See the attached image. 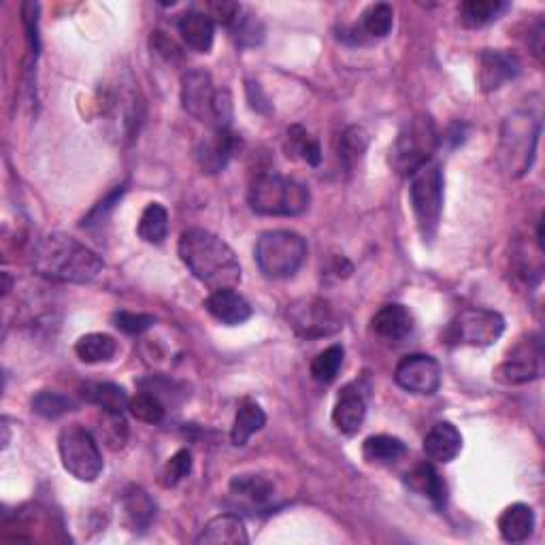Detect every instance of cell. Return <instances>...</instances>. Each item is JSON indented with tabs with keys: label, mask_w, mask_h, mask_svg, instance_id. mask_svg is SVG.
Masks as SVG:
<instances>
[{
	"label": "cell",
	"mask_w": 545,
	"mask_h": 545,
	"mask_svg": "<svg viewBox=\"0 0 545 545\" xmlns=\"http://www.w3.org/2000/svg\"><path fill=\"white\" fill-rule=\"evenodd\" d=\"M113 324L126 335H143L145 330H150L156 324V318L145 316V313L118 311V313H113Z\"/></svg>",
	"instance_id": "60d3db41"
},
{
	"label": "cell",
	"mask_w": 545,
	"mask_h": 545,
	"mask_svg": "<svg viewBox=\"0 0 545 545\" xmlns=\"http://www.w3.org/2000/svg\"><path fill=\"white\" fill-rule=\"evenodd\" d=\"M371 330L379 339L401 343L414 333V316H411V311L405 305L399 303L384 305L373 316Z\"/></svg>",
	"instance_id": "e0dca14e"
},
{
	"label": "cell",
	"mask_w": 545,
	"mask_h": 545,
	"mask_svg": "<svg viewBox=\"0 0 545 545\" xmlns=\"http://www.w3.org/2000/svg\"><path fill=\"white\" fill-rule=\"evenodd\" d=\"M507 9L509 3H503V0H467L458 9L460 24L465 28H482L497 22Z\"/></svg>",
	"instance_id": "f1b7e54d"
},
{
	"label": "cell",
	"mask_w": 545,
	"mask_h": 545,
	"mask_svg": "<svg viewBox=\"0 0 545 545\" xmlns=\"http://www.w3.org/2000/svg\"><path fill=\"white\" fill-rule=\"evenodd\" d=\"M439 147V132L431 115L420 113L416 118L405 122L399 137L390 147V164L392 169L409 177L418 171L422 164L431 162Z\"/></svg>",
	"instance_id": "277c9868"
},
{
	"label": "cell",
	"mask_w": 545,
	"mask_h": 545,
	"mask_svg": "<svg viewBox=\"0 0 545 545\" xmlns=\"http://www.w3.org/2000/svg\"><path fill=\"white\" fill-rule=\"evenodd\" d=\"M128 411L145 424H160L164 416H167V403H164L154 392L141 390L130 399Z\"/></svg>",
	"instance_id": "e575fe53"
},
{
	"label": "cell",
	"mask_w": 545,
	"mask_h": 545,
	"mask_svg": "<svg viewBox=\"0 0 545 545\" xmlns=\"http://www.w3.org/2000/svg\"><path fill=\"white\" fill-rule=\"evenodd\" d=\"M367 147H369V135H367L365 128H360V126L345 128L341 139H339L341 167L348 173H352L358 167L362 156H365Z\"/></svg>",
	"instance_id": "d6a6232c"
},
{
	"label": "cell",
	"mask_w": 545,
	"mask_h": 545,
	"mask_svg": "<svg viewBox=\"0 0 545 545\" xmlns=\"http://www.w3.org/2000/svg\"><path fill=\"white\" fill-rule=\"evenodd\" d=\"M367 418V399L358 384L343 388L333 409V422L343 435H356Z\"/></svg>",
	"instance_id": "ac0fdd59"
},
{
	"label": "cell",
	"mask_w": 545,
	"mask_h": 545,
	"mask_svg": "<svg viewBox=\"0 0 545 545\" xmlns=\"http://www.w3.org/2000/svg\"><path fill=\"white\" fill-rule=\"evenodd\" d=\"M179 35L186 41L188 47H192L198 54H207L213 47V37H216V24L209 13L190 9L181 15L179 22Z\"/></svg>",
	"instance_id": "44dd1931"
},
{
	"label": "cell",
	"mask_w": 545,
	"mask_h": 545,
	"mask_svg": "<svg viewBox=\"0 0 545 545\" xmlns=\"http://www.w3.org/2000/svg\"><path fill=\"white\" fill-rule=\"evenodd\" d=\"M58 452L64 469L79 482H96L103 473V454L94 435L84 426H64L58 437Z\"/></svg>",
	"instance_id": "ba28073f"
},
{
	"label": "cell",
	"mask_w": 545,
	"mask_h": 545,
	"mask_svg": "<svg viewBox=\"0 0 545 545\" xmlns=\"http://www.w3.org/2000/svg\"><path fill=\"white\" fill-rule=\"evenodd\" d=\"M239 147L241 139L237 132L230 128H216L207 139L201 141V145H198L196 160L201 164L203 173L216 175L228 167V162L239 152Z\"/></svg>",
	"instance_id": "5bb4252c"
},
{
	"label": "cell",
	"mask_w": 545,
	"mask_h": 545,
	"mask_svg": "<svg viewBox=\"0 0 545 545\" xmlns=\"http://www.w3.org/2000/svg\"><path fill=\"white\" fill-rule=\"evenodd\" d=\"M394 382L405 392L431 396L441 386V367L433 356L411 354L396 365Z\"/></svg>",
	"instance_id": "7c38bea8"
},
{
	"label": "cell",
	"mask_w": 545,
	"mask_h": 545,
	"mask_svg": "<svg viewBox=\"0 0 545 545\" xmlns=\"http://www.w3.org/2000/svg\"><path fill=\"white\" fill-rule=\"evenodd\" d=\"M230 494L252 511H262L269 509L275 501V486L262 475L254 473H245L237 475L230 482Z\"/></svg>",
	"instance_id": "d6986e66"
},
{
	"label": "cell",
	"mask_w": 545,
	"mask_h": 545,
	"mask_svg": "<svg viewBox=\"0 0 545 545\" xmlns=\"http://www.w3.org/2000/svg\"><path fill=\"white\" fill-rule=\"evenodd\" d=\"M543 373V341L539 335L528 337L507 354L497 369V379L511 386L533 382Z\"/></svg>",
	"instance_id": "8fae6325"
},
{
	"label": "cell",
	"mask_w": 545,
	"mask_h": 545,
	"mask_svg": "<svg viewBox=\"0 0 545 545\" xmlns=\"http://www.w3.org/2000/svg\"><path fill=\"white\" fill-rule=\"evenodd\" d=\"M264 424H267L264 409L254 399H250V396H245L237 407L233 431H230V441H233L237 448H243V445L252 439V435L262 431Z\"/></svg>",
	"instance_id": "484cf974"
},
{
	"label": "cell",
	"mask_w": 545,
	"mask_h": 545,
	"mask_svg": "<svg viewBox=\"0 0 545 545\" xmlns=\"http://www.w3.org/2000/svg\"><path fill=\"white\" fill-rule=\"evenodd\" d=\"M81 396L90 405H96L101 411H113V414H124L130 403L126 390L111 382H90L81 388Z\"/></svg>",
	"instance_id": "83f0119b"
},
{
	"label": "cell",
	"mask_w": 545,
	"mask_h": 545,
	"mask_svg": "<svg viewBox=\"0 0 545 545\" xmlns=\"http://www.w3.org/2000/svg\"><path fill=\"white\" fill-rule=\"evenodd\" d=\"M250 541L245 531V524L235 514H222L211 518L201 535L196 537V543H209V545H245Z\"/></svg>",
	"instance_id": "cb8c5ba5"
},
{
	"label": "cell",
	"mask_w": 545,
	"mask_h": 545,
	"mask_svg": "<svg viewBox=\"0 0 545 545\" xmlns=\"http://www.w3.org/2000/svg\"><path fill=\"white\" fill-rule=\"evenodd\" d=\"M75 354L86 365H96V362H107L118 354V341L103 333L84 335L75 343Z\"/></svg>",
	"instance_id": "1f68e13d"
},
{
	"label": "cell",
	"mask_w": 545,
	"mask_h": 545,
	"mask_svg": "<svg viewBox=\"0 0 545 545\" xmlns=\"http://www.w3.org/2000/svg\"><path fill=\"white\" fill-rule=\"evenodd\" d=\"M213 79L205 69H192L181 77V107H184L192 118L201 122H211V105L213 96Z\"/></svg>",
	"instance_id": "9a60e30c"
},
{
	"label": "cell",
	"mask_w": 545,
	"mask_h": 545,
	"mask_svg": "<svg viewBox=\"0 0 545 545\" xmlns=\"http://www.w3.org/2000/svg\"><path fill=\"white\" fill-rule=\"evenodd\" d=\"M152 47L156 49V52L160 56H164L167 60L179 58V47L167 35H164V32H154V35H152Z\"/></svg>",
	"instance_id": "7bdbcfd3"
},
{
	"label": "cell",
	"mask_w": 545,
	"mask_h": 545,
	"mask_svg": "<svg viewBox=\"0 0 545 545\" xmlns=\"http://www.w3.org/2000/svg\"><path fill=\"white\" fill-rule=\"evenodd\" d=\"M409 198L420 235L426 243H431L439 230L443 211V171L437 160L422 164L409 175Z\"/></svg>",
	"instance_id": "5b68a950"
},
{
	"label": "cell",
	"mask_w": 545,
	"mask_h": 545,
	"mask_svg": "<svg viewBox=\"0 0 545 545\" xmlns=\"http://www.w3.org/2000/svg\"><path fill=\"white\" fill-rule=\"evenodd\" d=\"M405 452V443L392 435H373L362 443V456L371 465H392V462L405 456Z\"/></svg>",
	"instance_id": "4dcf8cb0"
},
{
	"label": "cell",
	"mask_w": 545,
	"mask_h": 545,
	"mask_svg": "<svg viewBox=\"0 0 545 545\" xmlns=\"http://www.w3.org/2000/svg\"><path fill=\"white\" fill-rule=\"evenodd\" d=\"M228 28L241 47H256L264 39V24L258 20V15L245 11L243 7Z\"/></svg>",
	"instance_id": "8d00e7d4"
},
{
	"label": "cell",
	"mask_w": 545,
	"mask_h": 545,
	"mask_svg": "<svg viewBox=\"0 0 545 545\" xmlns=\"http://www.w3.org/2000/svg\"><path fill=\"white\" fill-rule=\"evenodd\" d=\"M535 531V511L524 503L509 505L499 516V533L507 543H522Z\"/></svg>",
	"instance_id": "d4e9b609"
},
{
	"label": "cell",
	"mask_w": 545,
	"mask_h": 545,
	"mask_svg": "<svg viewBox=\"0 0 545 545\" xmlns=\"http://www.w3.org/2000/svg\"><path fill=\"white\" fill-rule=\"evenodd\" d=\"M190 471H192V454L188 450H179L167 460V465H164L160 473V484L164 488H175L179 482L186 480Z\"/></svg>",
	"instance_id": "f35d334b"
},
{
	"label": "cell",
	"mask_w": 545,
	"mask_h": 545,
	"mask_svg": "<svg viewBox=\"0 0 545 545\" xmlns=\"http://www.w3.org/2000/svg\"><path fill=\"white\" fill-rule=\"evenodd\" d=\"M101 435L111 450H122L126 445V439H128V424L124 420V414L103 411Z\"/></svg>",
	"instance_id": "ab89813d"
},
{
	"label": "cell",
	"mask_w": 545,
	"mask_h": 545,
	"mask_svg": "<svg viewBox=\"0 0 545 545\" xmlns=\"http://www.w3.org/2000/svg\"><path fill=\"white\" fill-rule=\"evenodd\" d=\"M177 252L198 282L213 290L235 288L241 282V264L233 247L205 228L181 233Z\"/></svg>",
	"instance_id": "7a4b0ae2"
},
{
	"label": "cell",
	"mask_w": 545,
	"mask_h": 545,
	"mask_svg": "<svg viewBox=\"0 0 545 545\" xmlns=\"http://www.w3.org/2000/svg\"><path fill=\"white\" fill-rule=\"evenodd\" d=\"M405 482L411 490L433 501L437 509H443L445 503H448V488H445V482L433 465H418L414 471L405 475Z\"/></svg>",
	"instance_id": "4316f807"
},
{
	"label": "cell",
	"mask_w": 545,
	"mask_h": 545,
	"mask_svg": "<svg viewBox=\"0 0 545 545\" xmlns=\"http://www.w3.org/2000/svg\"><path fill=\"white\" fill-rule=\"evenodd\" d=\"M541 124L531 113L509 115L501 135V164L511 177H522L533 167Z\"/></svg>",
	"instance_id": "52a82bcc"
},
{
	"label": "cell",
	"mask_w": 545,
	"mask_h": 545,
	"mask_svg": "<svg viewBox=\"0 0 545 545\" xmlns=\"http://www.w3.org/2000/svg\"><path fill=\"white\" fill-rule=\"evenodd\" d=\"M505 333V320L501 313L482 307L462 309L452 320L448 328V337L462 345H473V348H488L494 345Z\"/></svg>",
	"instance_id": "9c48e42d"
},
{
	"label": "cell",
	"mask_w": 545,
	"mask_h": 545,
	"mask_svg": "<svg viewBox=\"0 0 545 545\" xmlns=\"http://www.w3.org/2000/svg\"><path fill=\"white\" fill-rule=\"evenodd\" d=\"M520 75V60L505 49H484L477 56V84L484 92H497Z\"/></svg>",
	"instance_id": "4fadbf2b"
},
{
	"label": "cell",
	"mask_w": 545,
	"mask_h": 545,
	"mask_svg": "<svg viewBox=\"0 0 545 545\" xmlns=\"http://www.w3.org/2000/svg\"><path fill=\"white\" fill-rule=\"evenodd\" d=\"M122 507L130 524V531L135 533H145L158 514L156 501L139 486H130L122 492Z\"/></svg>",
	"instance_id": "603a6c76"
},
{
	"label": "cell",
	"mask_w": 545,
	"mask_h": 545,
	"mask_svg": "<svg viewBox=\"0 0 545 545\" xmlns=\"http://www.w3.org/2000/svg\"><path fill=\"white\" fill-rule=\"evenodd\" d=\"M137 233L145 243H162L169 235V211L160 203L147 205L141 213Z\"/></svg>",
	"instance_id": "836d02e7"
},
{
	"label": "cell",
	"mask_w": 545,
	"mask_h": 545,
	"mask_svg": "<svg viewBox=\"0 0 545 545\" xmlns=\"http://www.w3.org/2000/svg\"><path fill=\"white\" fill-rule=\"evenodd\" d=\"M284 150H286L288 158L303 160V162L309 164V167H318V164L322 162L320 143L313 139L309 132L299 124H294V126L288 128Z\"/></svg>",
	"instance_id": "f546056e"
},
{
	"label": "cell",
	"mask_w": 545,
	"mask_h": 545,
	"mask_svg": "<svg viewBox=\"0 0 545 545\" xmlns=\"http://www.w3.org/2000/svg\"><path fill=\"white\" fill-rule=\"evenodd\" d=\"M233 122V94L226 88H218L211 105V124L216 128H230Z\"/></svg>",
	"instance_id": "b9f144b4"
},
{
	"label": "cell",
	"mask_w": 545,
	"mask_h": 545,
	"mask_svg": "<svg viewBox=\"0 0 545 545\" xmlns=\"http://www.w3.org/2000/svg\"><path fill=\"white\" fill-rule=\"evenodd\" d=\"M345 350L341 345H330L324 352H320L311 362V377L316 379L318 384H333L341 367H343Z\"/></svg>",
	"instance_id": "d590c367"
},
{
	"label": "cell",
	"mask_w": 545,
	"mask_h": 545,
	"mask_svg": "<svg viewBox=\"0 0 545 545\" xmlns=\"http://www.w3.org/2000/svg\"><path fill=\"white\" fill-rule=\"evenodd\" d=\"M30 264L41 277L62 284H90L103 273L105 262L86 243L69 235H45L30 252Z\"/></svg>",
	"instance_id": "6da1fadb"
},
{
	"label": "cell",
	"mask_w": 545,
	"mask_h": 545,
	"mask_svg": "<svg viewBox=\"0 0 545 545\" xmlns=\"http://www.w3.org/2000/svg\"><path fill=\"white\" fill-rule=\"evenodd\" d=\"M394 24V9L386 3H377L367 7L360 15V22L343 28L339 39L352 45H362L365 41H375V39H384L390 35Z\"/></svg>",
	"instance_id": "2e32d148"
},
{
	"label": "cell",
	"mask_w": 545,
	"mask_h": 545,
	"mask_svg": "<svg viewBox=\"0 0 545 545\" xmlns=\"http://www.w3.org/2000/svg\"><path fill=\"white\" fill-rule=\"evenodd\" d=\"M462 450V435L452 422H439L435 424L428 435L424 437V454L448 465Z\"/></svg>",
	"instance_id": "7402d4cb"
},
{
	"label": "cell",
	"mask_w": 545,
	"mask_h": 545,
	"mask_svg": "<svg viewBox=\"0 0 545 545\" xmlns=\"http://www.w3.org/2000/svg\"><path fill=\"white\" fill-rule=\"evenodd\" d=\"M207 311L226 326H239L252 318V305L233 288H220L209 294L205 301Z\"/></svg>",
	"instance_id": "ffe728a7"
},
{
	"label": "cell",
	"mask_w": 545,
	"mask_h": 545,
	"mask_svg": "<svg viewBox=\"0 0 545 545\" xmlns=\"http://www.w3.org/2000/svg\"><path fill=\"white\" fill-rule=\"evenodd\" d=\"M247 201L260 216L294 218L309 209L311 194L301 181L277 173H262L252 181Z\"/></svg>",
	"instance_id": "3957f363"
},
{
	"label": "cell",
	"mask_w": 545,
	"mask_h": 545,
	"mask_svg": "<svg viewBox=\"0 0 545 545\" xmlns=\"http://www.w3.org/2000/svg\"><path fill=\"white\" fill-rule=\"evenodd\" d=\"M290 326L296 330V335L316 339L330 337L343 328L337 313L322 299H301L292 303L288 309Z\"/></svg>",
	"instance_id": "30bf717a"
},
{
	"label": "cell",
	"mask_w": 545,
	"mask_h": 545,
	"mask_svg": "<svg viewBox=\"0 0 545 545\" xmlns=\"http://www.w3.org/2000/svg\"><path fill=\"white\" fill-rule=\"evenodd\" d=\"M305 258L307 243L294 230H269L256 243L258 269L271 279H288L296 275Z\"/></svg>",
	"instance_id": "8992f818"
},
{
	"label": "cell",
	"mask_w": 545,
	"mask_h": 545,
	"mask_svg": "<svg viewBox=\"0 0 545 545\" xmlns=\"http://www.w3.org/2000/svg\"><path fill=\"white\" fill-rule=\"evenodd\" d=\"M73 409H75V403L71 399H66V396L60 392L43 390L35 396V399H32V411L45 420H58Z\"/></svg>",
	"instance_id": "74e56055"
}]
</instances>
